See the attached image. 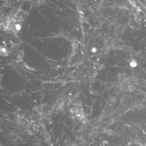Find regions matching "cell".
Masks as SVG:
<instances>
[{
  "label": "cell",
  "instance_id": "cell-1",
  "mask_svg": "<svg viewBox=\"0 0 146 146\" xmlns=\"http://www.w3.org/2000/svg\"><path fill=\"white\" fill-rule=\"evenodd\" d=\"M76 111L74 112V114H75V115L76 116V117H78V119H83L84 118V113H82V110L81 109H78V108H77V109H76Z\"/></svg>",
  "mask_w": 146,
  "mask_h": 146
},
{
  "label": "cell",
  "instance_id": "cell-2",
  "mask_svg": "<svg viewBox=\"0 0 146 146\" xmlns=\"http://www.w3.org/2000/svg\"><path fill=\"white\" fill-rule=\"evenodd\" d=\"M137 63L136 62V61H135V60H132L130 62V66L131 67H136L137 66Z\"/></svg>",
  "mask_w": 146,
  "mask_h": 146
}]
</instances>
